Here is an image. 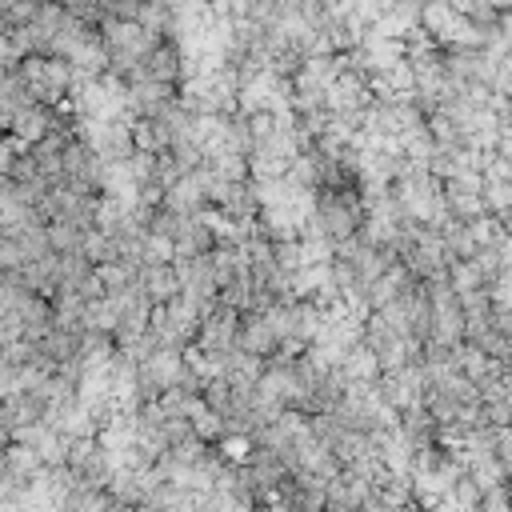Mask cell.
<instances>
[{"mask_svg": "<svg viewBox=\"0 0 512 512\" xmlns=\"http://www.w3.org/2000/svg\"><path fill=\"white\" fill-rule=\"evenodd\" d=\"M484 4H492V8H504V0H484Z\"/></svg>", "mask_w": 512, "mask_h": 512, "instance_id": "1", "label": "cell"}]
</instances>
